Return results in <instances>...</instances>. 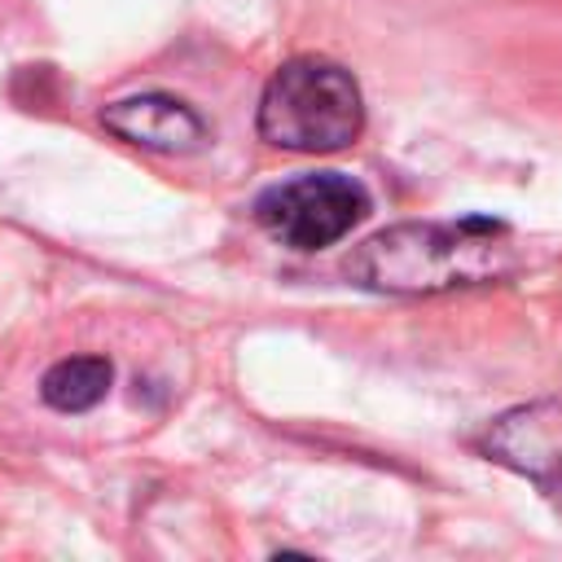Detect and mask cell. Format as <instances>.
Wrapping results in <instances>:
<instances>
[{
	"mask_svg": "<svg viewBox=\"0 0 562 562\" xmlns=\"http://www.w3.org/2000/svg\"><path fill=\"white\" fill-rule=\"evenodd\" d=\"M474 448L479 457L527 479L562 514V395L505 408L479 430Z\"/></svg>",
	"mask_w": 562,
	"mask_h": 562,
	"instance_id": "obj_4",
	"label": "cell"
},
{
	"mask_svg": "<svg viewBox=\"0 0 562 562\" xmlns=\"http://www.w3.org/2000/svg\"><path fill=\"white\" fill-rule=\"evenodd\" d=\"M114 382V364L105 356H66L40 378V395L57 413H88L105 400Z\"/></svg>",
	"mask_w": 562,
	"mask_h": 562,
	"instance_id": "obj_6",
	"label": "cell"
},
{
	"mask_svg": "<svg viewBox=\"0 0 562 562\" xmlns=\"http://www.w3.org/2000/svg\"><path fill=\"white\" fill-rule=\"evenodd\" d=\"M522 241L509 224L487 215L413 220L373 233L351 250L347 277L378 294H443L501 281L518 272Z\"/></svg>",
	"mask_w": 562,
	"mask_h": 562,
	"instance_id": "obj_1",
	"label": "cell"
},
{
	"mask_svg": "<svg viewBox=\"0 0 562 562\" xmlns=\"http://www.w3.org/2000/svg\"><path fill=\"white\" fill-rule=\"evenodd\" d=\"M369 215V189L342 171L294 176L255 198V220L290 250H325Z\"/></svg>",
	"mask_w": 562,
	"mask_h": 562,
	"instance_id": "obj_3",
	"label": "cell"
},
{
	"mask_svg": "<svg viewBox=\"0 0 562 562\" xmlns=\"http://www.w3.org/2000/svg\"><path fill=\"white\" fill-rule=\"evenodd\" d=\"M255 127L290 154H334L364 132V97L351 70L325 57H290L272 70L259 97Z\"/></svg>",
	"mask_w": 562,
	"mask_h": 562,
	"instance_id": "obj_2",
	"label": "cell"
},
{
	"mask_svg": "<svg viewBox=\"0 0 562 562\" xmlns=\"http://www.w3.org/2000/svg\"><path fill=\"white\" fill-rule=\"evenodd\" d=\"M101 123L119 140L154 149V154H189L206 140V123L184 101H176L167 92H140V97L110 101L101 110Z\"/></svg>",
	"mask_w": 562,
	"mask_h": 562,
	"instance_id": "obj_5",
	"label": "cell"
}]
</instances>
